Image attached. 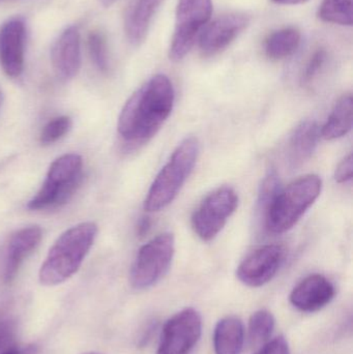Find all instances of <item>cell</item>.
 I'll return each mask as SVG.
<instances>
[{
  "mask_svg": "<svg viewBox=\"0 0 353 354\" xmlns=\"http://www.w3.org/2000/svg\"><path fill=\"white\" fill-rule=\"evenodd\" d=\"M174 101L173 85L166 75H155L137 89L118 118V135L124 145L138 147L153 138L171 114Z\"/></svg>",
  "mask_w": 353,
  "mask_h": 354,
  "instance_id": "1",
  "label": "cell"
},
{
  "mask_svg": "<svg viewBox=\"0 0 353 354\" xmlns=\"http://www.w3.org/2000/svg\"><path fill=\"white\" fill-rule=\"evenodd\" d=\"M97 226L84 222L64 231L49 250L39 270V279L45 286H56L72 278L82 266L97 239Z\"/></svg>",
  "mask_w": 353,
  "mask_h": 354,
  "instance_id": "2",
  "label": "cell"
},
{
  "mask_svg": "<svg viewBox=\"0 0 353 354\" xmlns=\"http://www.w3.org/2000/svg\"><path fill=\"white\" fill-rule=\"evenodd\" d=\"M199 155V142L195 137L184 139L159 172L144 200V209L160 212L172 203L192 174Z\"/></svg>",
  "mask_w": 353,
  "mask_h": 354,
  "instance_id": "3",
  "label": "cell"
},
{
  "mask_svg": "<svg viewBox=\"0 0 353 354\" xmlns=\"http://www.w3.org/2000/svg\"><path fill=\"white\" fill-rule=\"evenodd\" d=\"M321 189L323 180L315 174L300 177L280 189L265 218V228L274 234H282L294 228L316 201Z\"/></svg>",
  "mask_w": 353,
  "mask_h": 354,
  "instance_id": "4",
  "label": "cell"
},
{
  "mask_svg": "<svg viewBox=\"0 0 353 354\" xmlns=\"http://www.w3.org/2000/svg\"><path fill=\"white\" fill-rule=\"evenodd\" d=\"M83 160L77 153H66L50 166L45 181L27 204L30 210L55 209L66 204L80 187Z\"/></svg>",
  "mask_w": 353,
  "mask_h": 354,
  "instance_id": "5",
  "label": "cell"
},
{
  "mask_svg": "<svg viewBox=\"0 0 353 354\" xmlns=\"http://www.w3.org/2000/svg\"><path fill=\"white\" fill-rule=\"evenodd\" d=\"M175 252L171 233H163L140 248L131 268L130 281L138 290L157 284L169 270Z\"/></svg>",
  "mask_w": 353,
  "mask_h": 354,
  "instance_id": "6",
  "label": "cell"
},
{
  "mask_svg": "<svg viewBox=\"0 0 353 354\" xmlns=\"http://www.w3.org/2000/svg\"><path fill=\"white\" fill-rule=\"evenodd\" d=\"M211 0H178L175 29L169 50L172 62H180L186 57L194 46L199 31L211 19Z\"/></svg>",
  "mask_w": 353,
  "mask_h": 354,
  "instance_id": "7",
  "label": "cell"
},
{
  "mask_svg": "<svg viewBox=\"0 0 353 354\" xmlns=\"http://www.w3.org/2000/svg\"><path fill=\"white\" fill-rule=\"evenodd\" d=\"M238 206V196L229 187H220L204 198L192 216V227L203 241H211L221 232Z\"/></svg>",
  "mask_w": 353,
  "mask_h": 354,
  "instance_id": "8",
  "label": "cell"
},
{
  "mask_svg": "<svg viewBox=\"0 0 353 354\" xmlns=\"http://www.w3.org/2000/svg\"><path fill=\"white\" fill-rule=\"evenodd\" d=\"M201 333L200 314L193 308H187L166 322L157 354H189L198 343Z\"/></svg>",
  "mask_w": 353,
  "mask_h": 354,
  "instance_id": "9",
  "label": "cell"
},
{
  "mask_svg": "<svg viewBox=\"0 0 353 354\" xmlns=\"http://www.w3.org/2000/svg\"><path fill=\"white\" fill-rule=\"evenodd\" d=\"M285 249L279 245H267L255 250L236 270V277L242 284L249 287H261L273 280L279 272Z\"/></svg>",
  "mask_w": 353,
  "mask_h": 354,
  "instance_id": "10",
  "label": "cell"
},
{
  "mask_svg": "<svg viewBox=\"0 0 353 354\" xmlns=\"http://www.w3.org/2000/svg\"><path fill=\"white\" fill-rule=\"evenodd\" d=\"M26 26L20 17L8 19L0 27V66L6 76L18 78L25 64Z\"/></svg>",
  "mask_w": 353,
  "mask_h": 354,
  "instance_id": "11",
  "label": "cell"
},
{
  "mask_svg": "<svg viewBox=\"0 0 353 354\" xmlns=\"http://www.w3.org/2000/svg\"><path fill=\"white\" fill-rule=\"evenodd\" d=\"M250 22L248 16L229 14L215 19L205 25L199 37V47L203 55L213 56L225 50Z\"/></svg>",
  "mask_w": 353,
  "mask_h": 354,
  "instance_id": "12",
  "label": "cell"
},
{
  "mask_svg": "<svg viewBox=\"0 0 353 354\" xmlns=\"http://www.w3.org/2000/svg\"><path fill=\"white\" fill-rule=\"evenodd\" d=\"M54 72L61 80H70L81 68V37L78 27L68 26L58 35L51 48Z\"/></svg>",
  "mask_w": 353,
  "mask_h": 354,
  "instance_id": "13",
  "label": "cell"
},
{
  "mask_svg": "<svg viewBox=\"0 0 353 354\" xmlns=\"http://www.w3.org/2000/svg\"><path fill=\"white\" fill-rule=\"evenodd\" d=\"M336 290L333 283L323 274H311L300 281L290 293V303L305 313H313L329 305Z\"/></svg>",
  "mask_w": 353,
  "mask_h": 354,
  "instance_id": "14",
  "label": "cell"
},
{
  "mask_svg": "<svg viewBox=\"0 0 353 354\" xmlns=\"http://www.w3.org/2000/svg\"><path fill=\"white\" fill-rule=\"evenodd\" d=\"M43 232L39 226H28L16 231L10 236L4 252L2 278L10 283L18 274L27 257L39 247Z\"/></svg>",
  "mask_w": 353,
  "mask_h": 354,
  "instance_id": "15",
  "label": "cell"
},
{
  "mask_svg": "<svg viewBox=\"0 0 353 354\" xmlns=\"http://www.w3.org/2000/svg\"><path fill=\"white\" fill-rule=\"evenodd\" d=\"M321 130L314 120L303 122L294 130L288 147V161L292 168L302 165L313 155L321 137Z\"/></svg>",
  "mask_w": 353,
  "mask_h": 354,
  "instance_id": "16",
  "label": "cell"
},
{
  "mask_svg": "<svg viewBox=\"0 0 353 354\" xmlns=\"http://www.w3.org/2000/svg\"><path fill=\"white\" fill-rule=\"evenodd\" d=\"M163 0H136L128 10L124 23L126 37L132 45L138 46L144 41L151 21Z\"/></svg>",
  "mask_w": 353,
  "mask_h": 354,
  "instance_id": "17",
  "label": "cell"
},
{
  "mask_svg": "<svg viewBox=\"0 0 353 354\" xmlns=\"http://www.w3.org/2000/svg\"><path fill=\"white\" fill-rule=\"evenodd\" d=\"M244 342V324L240 318L227 316L218 322L213 333L216 354H240Z\"/></svg>",
  "mask_w": 353,
  "mask_h": 354,
  "instance_id": "18",
  "label": "cell"
},
{
  "mask_svg": "<svg viewBox=\"0 0 353 354\" xmlns=\"http://www.w3.org/2000/svg\"><path fill=\"white\" fill-rule=\"evenodd\" d=\"M353 122V99L346 93L336 103L331 115L321 128V137L325 140H337L352 131Z\"/></svg>",
  "mask_w": 353,
  "mask_h": 354,
  "instance_id": "19",
  "label": "cell"
},
{
  "mask_svg": "<svg viewBox=\"0 0 353 354\" xmlns=\"http://www.w3.org/2000/svg\"><path fill=\"white\" fill-rule=\"evenodd\" d=\"M300 31L294 27L279 29L265 39V54L274 60L289 57L300 47Z\"/></svg>",
  "mask_w": 353,
  "mask_h": 354,
  "instance_id": "20",
  "label": "cell"
},
{
  "mask_svg": "<svg viewBox=\"0 0 353 354\" xmlns=\"http://www.w3.org/2000/svg\"><path fill=\"white\" fill-rule=\"evenodd\" d=\"M352 0H323L319 6L318 17L325 22L352 26Z\"/></svg>",
  "mask_w": 353,
  "mask_h": 354,
  "instance_id": "21",
  "label": "cell"
},
{
  "mask_svg": "<svg viewBox=\"0 0 353 354\" xmlns=\"http://www.w3.org/2000/svg\"><path fill=\"white\" fill-rule=\"evenodd\" d=\"M275 317L267 310H259L249 320V341L253 346L267 342L275 328Z\"/></svg>",
  "mask_w": 353,
  "mask_h": 354,
  "instance_id": "22",
  "label": "cell"
},
{
  "mask_svg": "<svg viewBox=\"0 0 353 354\" xmlns=\"http://www.w3.org/2000/svg\"><path fill=\"white\" fill-rule=\"evenodd\" d=\"M280 179L275 170H269V174L265 177L259 189L258 198H257L256 216L259 222L265 225L267 212L273 204L274 200L279 194Z\"/></svg>",
  "mask_w": 353,
  "mask_h": 354,
  "instance_id": "23",
  "label": "cell"
},
{
  "mask_svg": "<svg viewBox=\"0 0 353 354\" xmlns=\"http://www.w3.org/2000/svg\"><path fill=\"white\" fill-rule=\"evenodd\" d=\"M89 55L97 70L102 73L109 71L110 62L108 55V46L105 37L99 31H91L87 39Z\"/></svg>",
  "mask_w": 353,
  "mask_h": 354,
  "instance_id": "24",
  "label": "cell"
},
{
  "mask_svg": "<svg viewBox=\"0 0 353 354\" xmlns=\"http://www.w3.org/2000/svg\"><path fill=\"white\" fill-rule=\"evenodd\" d=\"M73 127L70 118L66 115L52 118L44 126L39 135V142L44 147L54 145L68 134Z\"/></svg>",
  "mask_w": 353,
  "mask_h": 354,
  "instance_id": "25",
  "label": "cell"
},
{
  "mask_svg": "<svg viewBox=\"0 0 353 354\" xmlns=\"http://www.w3.org/2000/svg\"><path fill=\"white\" fill-rule=\"evenodd\" d=\"M18 324L16 318L6 308H0V354L17 347Z\"/></svg>",
  "mask_w": 353,
  "mask_h": 354,
  "instance_id": "26",
  "label": "cell"
},
{
  "mask_svg": "<svg viewBox=\"0 0 353 354\" xmlns=\"http://www.w3.org/2000/svg\"><path fill=\"white\" fill-rule=\"evenodd\" d=\"M327 59V52L325 49H318L313 53L303 72V85H310L318 76Z\"/></svg>",
  "mask_w": 353,
  "mask_h": 354,
  "instance_id": "27",
  "label": "cell"
},
{
  "mask_svg": "<svg viewBox=\"0 0 353 354\" xmlns=\"http://www.w3.org/2000/svg\"><path fill=\"white\" fill-rule=\"evenodd\" d=\"M255 354H290L289 345L283 336L267 341Z\"/></svg>",
  "mask_w": 353,
  "mask_h": 354,
  "instance_id": "28",
  "label": "cell"
},
{
  "mask_svg": "<svg viewBox=\"0 0 353 354\" xmlns=\"http://www.w3.org/2000/svg\"><path fill=\"white\" fill-rule=\"evenodd\" d=\"M353 174L352 155L342 160L335 171V179L338 183H346L352 181Z\"/></svg>",
  "mask_w": 353,
  "mask_h": 354,
  "instance_id": "29",
  "label": "cell"
},
{
  "mask_svg": "<svg viewBox=\"0 0 353 354\" xmlns=\"http://www.w3.org/2000/svg\"><path fill=\"white\" fill-rule=\"evenodd\" d=\"M151 227V221L149 216H143L137 225V234L138 236L143 237L149 233V229Z\"/></svg>",
  "mask_w": 353,
  "mask_h": 354,
  "instance_id": "30",
  "label": "cell"
},
{
  "mask_svg": "<svg viewBox=\"0 0 353 354\" xmlns=\"http://www.w3.org/2000/svg\"><path fill=\"white\" fill-rule=\"evenodd\" d=\"M37 347L35 345H26V346H17L12 351L4 354H37Z\"/></svg>",
  "mask_w": 353,
  "mask_h": 354,
  "instance_id": "31",
  "label": "cell"
},
{
  "mask_svg": "<svg viewBox=\"0 0 353 354\" xmlns=\"http://www.w3.org/2000/svg\"><path fill=\"white\" fill-rule=\"evenodd\" d=\"M271 1L282 6H296V4L304 3L308 0H271Z\"/></svg>",
  "mask_w": 353,
  "mask_h": 354,
  "instance_id": "32",
  "label": "cell"
},
{
  "mask_svg": "<svg viewBox=\"0 0 353 354\" xmlns=\"http://www.w3.org/2000/svg\"><path fill=\"white\" fill-rule=\"evenodd\" d=\"M99 1L101 2V3L103 4L104 6L108 8V6H112V4H113L114 2L116 1V0H99Z\"/></svg>",
  "mask_w": 353,
  "mask_h": 354,
  "instance_id": "33",
  "label": "cell"
},
{
  "mask_svg": "<svg viewBox=\"0 0 353 354\" xmlns=\"http://www.w3.org/2000/svg\"><path fill=\"white\" fill-rule=\"evenodd\" d=\"M2 105V93L1 91H0V108H1Z\"/></svg>",
  "mask_w": 353,
  "mask_h": 354,
  "instance_id": "34",
  "label": "cell"
},
{
  "mask_svg": "<svg viewBox=\"0 0 353 354\" xmlns=\"http://www.w3.org/2000/svg\"><path fill=\"white\" fill-rule=\"evenodd\" d=\"M85 354H99V353H85Z\"/></svg>",
  "mask_w": 353,
  "mask_h": 354,
  "instance_id": "35",
  "label": "cell"
}]
</instances>
